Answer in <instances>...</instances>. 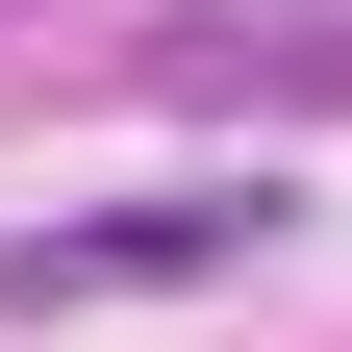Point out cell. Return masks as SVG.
I'll return each instance as SVG.
<instances>
[{"instance_id":"obj_1","label":"cell","mask_w":352,"mask_h":352,"mask_svg":"<svg viewBox=\"0 0 352 352\" xmlns=\"http://www.w3.org/2000/svg\"><path fill=\"white\" fill-rule=\"evenodd\" d=\"M227 252H277L252 176H201V201H101V227H25L0 302H151V277H227Z\"/></svg>"}]
</instances>
